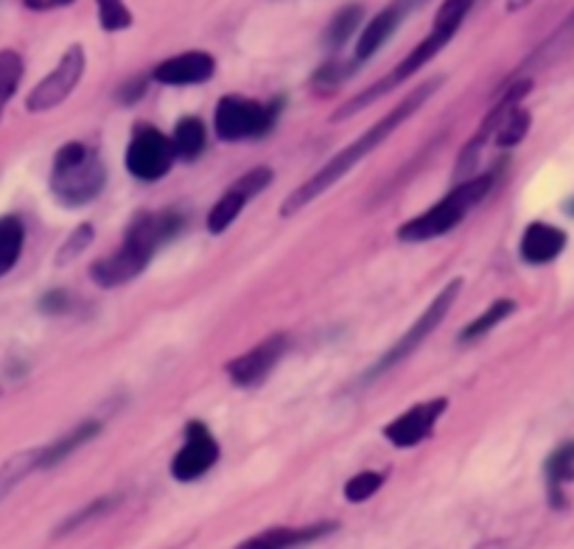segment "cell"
Instances as JSON below:
<instances>
[{"instance_id": "37", "label": "cell", "mask_w": 574, "mask_h": 549, "mask_svg": "<svg viewBox=\"0 0 574 549\" xmlns=\"http://www.w3.org/2000/svg\"><path fill=\"white\" fill-rule=\"evenodd\" d=\"M533 0H508V12H519V9L530 7Z\"/></svg>"}, {"instance_id": "5", "label": "cell", "mask_w": 574, "mask_h": 549, "mask_svg": "<svg viewBox=\"0 0 574 549\" xmlns=\"http://www.w3.org/2000/svg\"><path fill=\"white\" fill-rule=\"evenodd\" d=\"M107 186V168L93 146L71 141L60 146L51 166V194L65 208H82L93 203Z\"/></svg>"}, {"instance_id": "2", "label": "cell", "mask_w": 574, "mask_h": 549, "mask_svg": "<svg viewBox=\"0 0 574 549\" xmlns=\"http://www.w3.org/2000/svg\"><path fill=\"white\" fill-rule=\"evenodd\" d=\"M182 227H186V216L180 210H140L126 225L118 250L93 261L91 281L102 289H115L135 281L149 267L155 252L182 234Z\"/></svg>"}, {"instance_id": "12", "label": "cell", "mask_w": 574, "mask_h": 549, "mask_svg": "<svg viewBox=\"0 0 574 549\" xmlns=\"http://www.w3.org/2000/svg\"><path fill=\"white\" fill-rule=\"evenodd\" d=\"M286 351H289L286 334L267 336V340L252 345L250 351H244L241 356L230 359V362L225 364V376L230 379V384H236V387L241 390L258 387V384H263L267 379H270V373L275 371L278 362H281Z\"/></svg>"}, {"instance_id": "15", "label": "cell", "mask_w": 574, "mask_h": 549, "mask_svg": "<svg viewBox=\"0 0 574 549\" xmlns=\"http://www.w3.org/2000/svg\"><path fill=\"white\" fill-rule=\"evenodd\" d=\"M424 3H429V0H393V3H387V7L362 29L359 40H356V51H353V62L362 65V62H367L371 56H376L378 51L393 40L395 31L401 29L404 20H407L415 9L424 7Z\"/></svg>"}, {"instance_id": "13", "label": "cell", "mask_w": 574, "mask_h": 549, "mask_svg": "<svg viewBox=\"0 0 574 549\" xmlns=\"http://www.w3.org/2000/svg\"><path fill=\"white\" fill-rule=\"evenodd\" d=\"M446 410H449V398H429L420 401V404H413L404 415H398V418H393L384 426V437L395 448L420 446L424 441H429L437 421L446 415Z\"/></svg>"}, {"instance_id": "33", "label": "cell", "mask_w": 574, "mask_h": 549, "mask_svg": "<svg viewBox=\"0 0 574 549\" xmlns=\"http://www.w3.org/2000/svg\"><path fill=\"white\" fill-rule=\"evenodd\" d=\"M67 309H71V294H67L65 289H51L49 294H42L40 298V311H45V314L51 317L65 314Z\"/></svg>"}, {"instance_id": "20", "label": "cell", "mask_w": 574, "mask_h": 549, "mask_svg": "<svg viewBox=\"0 0 574 549\" xmlns=\"http://www.w3.org/2000/svg\"><path fill=\"white\" fill-rule=\"evenodd\" d=\"M168 137H171L174 157L182 163H194L197 157H202L205 146H208V130L197 115H182Z\"/></svg>"}, {"instance_id": "36", "label": "cell", "mask_w": 574, "mask_h": 549, "mask_svg": "<svg viewBox=\"0 0 574 549\" xmlns=\"http://www.w3.org/2000/svg\"><path fill=\"white\" fill-rule=\"evenodd\" d=\"M76 3V0H23V7L31 12H51V9H65Z\"/></svg>"}, {"instance_id": "4", "label": "cell", "mask_w": 574, "mask_h": 549, "mask_svg": "<svg viewBox=\"0 0 574 549\" xmlns=\"http://www.w3.org/2000/svg\"><path fill=\"white\" fill-rule=\"evenodd\" d=\"M493 186H497V172H484L479 174V177L460 179V183H457L443 199H437L429 210L404 221L395 236L401 241H407V245H424V241L443 239V236H449L451 230H457V227L468 219V214L493 191Z\"/></svg>"}, {"instance_id": "10", "label": "cell", "mask_w": 574, "mask_h": 549, "mask_svg": "<svg viewBox=\"0 0 574 549\" xmlns=\"http://www.w3.org/2000/svg\"><path fill=\"white\" fill-rule=\"evenodd\" d=\"M272 179H275V172H272L270 166H258V168H252V172L241 174L236 183H230L228 191L216 199L213 208H210V214H208L210 234L213 236L225 234V230H228V227L233 225L241 214H244L247 205H250L258 194L267 191V188L272 186Z\"/></svg>"}, {"instance_id": "25", "label": "cell", "mask_w": 574, "mask_h": 549, "mask_svg": "<svg viewBox=\"0 0 574 549\" xmlns=\"http://www.w3.org/2000/svg\"><path fill=\"white\" fill-rule=\"evenodd\" d=\"M36 460H40V448H31V452L14 454L0 466V501L7 499L31 472H36Z\"/></svg>"}, {"instance_id": "17", "label": "cell", "mask_w": 574, "mask_h": 549, "mask_svg": "<svg viewBox=\"0 0 574 549\" xmlns=\"http://www.w3.org/2000/svg\"><path fill=\"white\" fill-rule=\"evenodd\" d=\"M334 530L336 525H331V521H317V525L309 527H272V530H263L258 536L247 538L236 549H298L331 536Z\"/></svg>"}, {"instance_id": "30", "label": "cell", "mask_w": 574, "mask_h": 549, "mask_svg": "<svg viewBox=\"0 0 574 549\" xmlns=\"http://www.w3.org/2000/svg\"><path fill=\"white\" fill-rule=\"evenodd\" d=\"M382 472H362L356 477H351L345 483V499L347 501H367L371 496H376L384 485Z\"/></svg>"}, {"instance_id": "31", "label": "cell", "mask_w": 574, "mask_h": 549, "mask_svg": "<svg viewBox=\"0 0 574 549\" xmlns=\"http://www.w3.org/2000/svg\"><path fill=\"white\" fill-rule=\"evenodd\" d=\"M356 71V62H345V60H331V62H325L323 68H320L317 73H314V87H320V90H336L340 87L342 82H345L347 76H351V73Z\"/></svg>"}, {"instance_id": "6", "label": "cell", "mask_w": 574, "mask_h": 549, "mask_svg": "<svg viewBox=\"0 0 574 549\" xmlns=\"http://www.w3.org/2000/svg\"><path fill=\"white\" fill-rule=\"evenodd\" d=\"M281 102H255L247 96L219 99L213 110V130L225 144H241V141H258L275 130L281 118Z\"/></svg>"}, {"instance_id": "22", "label": "cell", "mask_w": 574, "mask_h": 549, "mask_svg": "<svg viewBox=\"0 0 574 549\" xmlns=\"http://www.w3.org/2000/svg\"><path fill=\"white\" fill-rule=\"evenodd\" d=\"M25 245V225L18 216H0V278L18 267Z\"/></svg>"}, {"instance_id": "11", "label": "cell", "mask_w": 574, "mask_h": 549, "mask_svg": "<svg viewBox=\"0 0 574 549\" xmlns=\"http://www.w3.org/2000/svg\"><path fill=\"white\" fill-rule=\"evenodd\" d=\"M216 463H219V441L213 432L202 421H188L180 452L171 460V477L177 483H197Z\"/></svg>"}, {"instance_id": "35", "label": "cell", "mask_w": 574, "mask_h": 549, "mask_svg": "<svg viewBox=\"0 0 574 549\" xmlns=\"http://www.w3.org/2000/svg\"><path fill=\"white\" fill-rule=\"evenodd\" d=\"M146 87H149V76L129 79V82L121 84L118 90V102L121 104H135L146 96Z\"/></svg>"}, {"instance_id": "26", "label": "cell", "mask_w": 574, "mask_h": 549, "mask_svg": "<svg viewBox=\"0 0 574 549\" xmlns=\"http://www.w3.org/2000/svg\"><path fill=\"white\" fill-rule=\"evenodd\" d=\"M23 73L25 62L18 51H0V118H3L9 102H12V96L18 93L20 82H23Z\"/></svg>"}, {"instance_id": "32", "label": "cell", "mask_w": 574, "mask_h": 549, "mask_svg": "<svg viewBox=\"0 0 574 549\" xmlns=\"http://www.w3.org/2000/svg\"><path fill=\"white\" fill-rule=\"evenodd\" d=\"M93 236H96V234H93V225H79L76 230H73L71 236H67L65 245L60 247V256H56V263H71L73 258L82 256V252L93 245Z\"/></svg>"}, {"instance_id": "24", "label": "cell", "mask_w": 574, "mask_h": 549, "mask_svg": "<svg viewBox=\"0 0 574 549\" xmlns=\"http://www.w3.org/2000/svg\"><path fill=\"white\" fill-rule=\"evenodd\" d=\"M515 311V303L510 298H499L497 303L488 305V311H482L479 317H473L471 323L460 331V342H477L482 336L491 334L497 325H502L510 314Z\"/></svg>"}, {"instance_id": "19", "label": "cell", "mask_w": 574, "mask_h": 549, "mask_svg": "<svg viewBox=\"0 0 574 549\" xmlns=\"http://www.w3.org/2000/svg\"><path fill=\"white\" fill-rule=\"evenodd\" d=\"M98 432H102V424H98V421H84V424L73 426V429L65 432L60 441H54L51 446L40 448V460H36V468L60 466V463L67 460L76 448L87 446L93 437H98Z\"/></svg>"}, {"instance_id": "23", "label": "cell", "mask_w": 574, "mask_h": 549, "mask_svg": "<svg viewBox=\"0 0 574 549\" xmlns=\"http://www.w3.org/2000/svg\"><path fill=\"white\" fill-rule=\"evenodd\" d=\"M362 18H365V7L362 3H351V7H342L340 12L331 18L328 29H325V49L328 51H340L347 40H351L356 31H359Z\"/></svg>"}, {"instance_id": "1", "label": "cell", "mask_w": 574, "mask_h": 549, "mask_svg": "<svg viewBox=\"0 0 574 549\" xmlns=\"http://www.w3.org/2000/svg\"><path fill=\"white\" fill-rule=\"evenodd\" d=\"M440 84H443V79H429V82H424L420 87H415L409 96H404L401 102L395 104L387 115H382V118H378L371 130L362 132L353 144H347L345 149L336 152V155L331 157V160L325 163L317 174H312V177L305 179L303 186L294 188V191L283 199L281 214L292 216V214H298V210L309 208L312 203H317V199L323 197L325 191H331V188H334L336 183L345 177V174H351L353 168L359 166L367 155H373V152H376L378 146H382L384 141L393 135V132L401 130V126L407 124V121L413 118V115L418 113V110L424 107L431 96H435Z\"/></svg>"}, {"instance_id": "21", "label": "cell", "mask_w": 574, "mask_h": 549, "mask_svg": "<svg viewBox=\"0 0 574 549\" xmlns=\"http://www.w3.org/2000/svg\"><path fill=\"white\" fill-rule=\"evenodd\" d=\"M546 483H550V496L552 505L561 508L563 505V485L574 479V441L561 443L555 452L550 454V460L544 466Z\"/></svg>"}, {"instance_id": "16", "label": "cell", "mask_w": 574, "mask_h": 549, "mask_svg": "<svg viewBox=\"0 0 574 549\" xmlns=\"http://www.w3.org/2000/svg\"><path fill=\"white\" fill-rule=\"evenodd\" d=\"M216 73V60L208 51H186V54L168 56L149 73L152 82L166 87H191V84L210 82Z\"/></svg>"}, {"instance_id": "34", "label": "cell", "mask_w": 574, "mask_h": 549, "mask_svg": "<svg viewBox=\"0 0 574 549\" xmlns=\"http://www.w3.org/2000/svg\"><path fill=\"white\" fill-rule=\"evenodd\" d=\"M109 508H113V501H109V499H96V501H93V505H87V508H84V510H79L76 516H71V519H67L65 525L60 527V532L73 530V527H79V525H82V521H91L93 516L104 514V510H109Z\"/></svg>"}, {"instance_id": "3", "label": "cell", "mask_w": 574, "mask_h": 549, "mask_svg": "<svg viewBox=\"0 0 574 549\" xmlns=\"http://www.w3.org/2000/svg\"><path fill=\"white\" fill-rule=\"evenodd\" d=\"M471 9H473V0H443V7H440V12H437L429 34H426L424 40H420L418 45H415V49L409 51V54L387 73V76H382L378 82H373L371 87H365L362 93H356L353 99H347V102L334 113V121L353 118L356 113H362V110L371 107L376 99L387 96L389 90H395L398 84H404L407 79H413L415 73L424 71V68L429 65V62L435 60V56L440 54V51H443L451 40H455V34L460 31V25L466 23V18Z\"/></svg>"}, {"instance_id": "9", "label": "cell", "mask_w": 574, "mask_h": 549, "mask_svg": "<svg viewBox=\"0 0 574 549\" xmlns=\"http://www.w3.org/2000/svg\"><path fill=\"white\" fill-rule=\"evenodd\" d=\"M84 71H87V54H84L82 45H71L54 65V71L31 90L29 99H25V110L42 115L65 104L73 90L79 87V82H82Z\"/></svg>"}, {"instance_id": "27", "label": "cell", "mask_w": 574, "mask_h": 549, "mask_svg": "<svg viewBox=\"0 0 574 549\" xmlns=\"http://www.w3.org/2000/svg\"><path fill=\"white\" fill-rule=\"evenodd\" d=\"M572 45H574V12L568 14L566 23H563L561 29H557L555 34H552L550 40H546L544 45H541V49L535 51V54L524 62V68L546 65V62L555 60L557 54H563V51H566V49H572Z\"/></svg>"}, {"instance_id": "8", "label": "cell", "mask_w": 574, "mask_h": 549, "mask_svg": "<svg viewBox=\"0 0 574 549\" xmlns=\"http://www.w3.org/2000/svg\"><path fill=\"white\" fill-rule=\"evenodd\" d=\"M171 137L152 124H138L132 130L129 146L124 152V166L140 183H157L174 166Z\"/></svg>"}, {"instance_id": "7", "label": "cell", "mask_w": 574, "mask_h": 549, "mask_svg": "<svg viewBox=\"0 0 574 549\" xmlns=\"http://www.w3.org/2000/svg\"><path fill=\"white\" fill-rule=\"evenodd\" d=\"M460 292H462V278H451V281L435 294V300L426 305L424 314H420L418 320L409 325L407 334H404L401 340H395V345L389 348V351L384 353L376 364H373L365 379H378V376H384V373L393 371V367H398V364L407 362V359L413 356V353L418 351V348L424 345L431 334H435L437 325L443 323L446 317H449V311L455 309Z\"/></svg>"}, {"instance_id": "29", "label": "cell", "mask_w": 574, "mask_h": 549, "mask_svg": "<svg viewBox=\"0 0 574 549\" xmlns=\"http://www.w3.org/2000/svg\"><path fill=\"white\" fill-rule=\"evenodd\" d=\"M98 9V25L109 34L115 31H126L132 25V12L124 0H96Z\"/></svg>"}, {"instance_id": "14", "label": "cell", "mask_w": 574, "mask_h": 549, "mask_svg": "<svg viewBox=\"0 0 574 549\" xmlns=\"http://www.w3.org/2000/svg\"><path fill=\"white\" fill-rule=\"evenodd\" d=\"M530 90H533V79H530V76H519L513 84H510L508 90H504L502 99H499V102L493 104L491 113L484 115L482 124H479V130L471 135V141H468V144L462 146L460 157H457V174H460V177L466 172H471L473 163H477L479 155H482L484 144H488V141H493V132H497L499 121H502L504 115H508L510 110L515 107V104L524 102V96H526V93H530Z\"/></svg>"}, {"instance_id": "18", "label": "cell", "mask_w": 574, "mask_h": 549, "mask_svg": "<svg viewBox=\"0 0 574 549\" xmlns=\"http://www.w3.org/2000/svg\"><path fill=\"white\" fill-rule=\"evenodd\" d=\"M563 247H566V234H563L561 227L546 225V221H533L524 230V236H521L519 252L526 263L541 267V263L555 261L563 252Z\"/></svg>"}, {"instance_id": "28", "label": "cell", "mask_w": 574, "mask_h": 549, "mask_svg": "<svg viewBox=\"0 0 574 549\" xmlns=\"http://www.w3.org/2000/svg\"><path fill=\"white\" fill-rule=\"evenodd\" d=\"M530 113L526 110H521V104H515L513 110H510L508 115H504L502 121H499L497 132H493V141H497L502 149H508V146H515L524 141V135L530 132Z\"/></svg>"}]
</instances>
